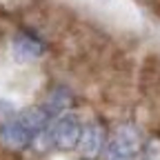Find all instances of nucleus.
<instances>
[{
	"label": "nucleus",
	"mask_w": 160,
	"mask_h": 160,
	"mask_svg": "<svg viewBox=\"0 0 160 160\" xmlns=\"http://www.w3.org/2000/svg\"><path fill=\"white\" fill-rule=\"evenodd\" d=\"M107 147V160H131L142 149V138L133 125H122L113 131Z\"/></svg>",
	"instance_id": "f257e3e1"
},
{
	"label": "nucleus",
	"mask_w": 160,
	"mask_h": 160,
	"mask_svg": "<svg viewBox=\"0 0 160 160\" xmlns=\"http://www.w3.org/2000/svg\"><path fill=\"white\" fill-rule=\"evenodd\" d=\"M51 122H53V127H47L49 138H51V147H58L62 151L73 149L76 142H78L80 129H82L80 120L76 116H71V113H62L56 120H51Z\"/></svg>",
	"instance_id": "f03ea898"
},
{
	"label": "nucleus",
	"mask_w": 160,
	"mask_h": 160,
	"mask_svg": "<svg viewBox=\"0 0 160 160\" xmlns=\"http://www.w3.org/2000/svg\"><path fill=\"white\" fill-rule=\"evenodd\" d=\"M76 149L78 153L87 158V160H93L102 153L105 149V129L100 127L98 122H89L80 129V136H78V142H76Z\"/></svg>",
	"instance_id": "7ed1b4c3"
},
{
	"label": "nucleus",
	"mask_w": 160,
	"mask_h": 160,
	"mask_svg": "<svg viewBox=\"0 0 160 160\" xmlns=\"http://www.w3.org/2000/svg\"><path fill=\"white\" fill-rule=\"evenodd\" d=\"M31 138L33 133L22 127L18 120H11V122H5L0 127V145L5 149H11V151H22L31 145Z\"/></svg>",
	"instance_id": "20e7f679"
},
{
	"label": "nucleus",
	"mask_w": 160,
	"mask_h": 160,
	"mask_svg": "<svg viewBox=\"0 0 160 160\" xmlns=\"http://www.w3.org/2000/svg\"><path fill=\"white\" fill-rule=\"evenodd\" d=\"M16 120L22 127H27L31 133H38V131H42V129H47L51 125V116L45 111L42 105H40V107H31V109H25Z\"/></svg>",
	"instance_id": "39448f33"
},
{
	"label": "nucleus",
	"mask_w": 160,
	"mask_h": 160,
	"mask_svg": "<svg viewBox=\"0 0 160 160\" xmlns=\"http://www.w3.org/2000/svg\"><path fill=\"white\" fill-rule=\"evenodd\" d=\"M42 51H45L42 42H40L38 38L29 36V33H20L13 40V56L18 60H33V58H38Z\"/></svg>",
	"instance_id": "423d86ee"
},
{
	"label": "nucleus",
	"mask_w": 160,
	"mask_h": 160,
	"mask_svg": "<svg viewBox=\"0 0 160 160\" xmlns=\"http://www.w3.org/2000/svg\"><path fill=\"white\" fill-rule=\"evenodd\" d=\"M69 91L67 89H53L51 91V96L42 102V107H45V111L51 116V120H56L58 116H62V111L69 107Z\"/></svg>",
	"instance_id": "0eeeda50"
},
{
	"label": "nucleus",
	"mask_w": 160,
	"mask_h": 160,
	"mask_svg": "<svg viewBox=\"0 0 160 160\" xmlns=\"http://www.w3.org/2000/svg\"><path fill=\"white\" fill-rule=\"evenodd\" d=\"M145 160H160V138H149L145 142Z\"/></svg>",
	"instance_id": "6e6552de"
}]
</instances>
